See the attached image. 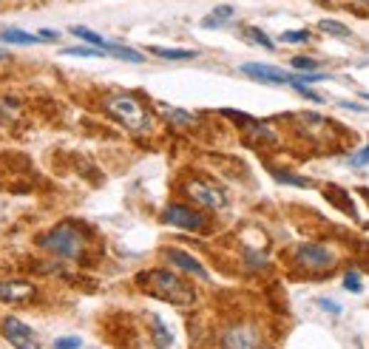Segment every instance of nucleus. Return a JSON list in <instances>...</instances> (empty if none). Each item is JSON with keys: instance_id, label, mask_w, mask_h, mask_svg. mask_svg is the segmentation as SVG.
<instances>
[{"instance_id": "nucleus-1", "label": "nucleus", "mask_w": 369, "mask_h": 349, "mask_svg": "<svg viewBox=\"0 0 369 349\" xmlns=\"http://www.w3.org/2000/svg\"><path fill=\"white\" fill-rule=\"evenodd\" d=\"M137 284L145 293H151L154 299H162V301H168L174 307H190L196 301L193 287L184 281L182 276H177L171 270H145V273L137 276Z\"/></svg>"}, {"instance_id": "nucleus-2", "label": "nucleus", "mask_w": 369, "mask_h": 349, "mask_svg": "<svg viewBox=\"0 0 369 349\" xmlns=\"http://www.w3.org/2000/svg\"><path fill=\"white\" fill-rule=\"evenodd\" d=\"M105 111L114 117V119H120L128 131H134V134H148L151 128H154V119H151V114L145 111V105L137 100V97H131V94H108L105 97Z\"/></svg>"}, {"instance_id": "nucleus-3", "label": "nucleus", "mask_w": 369, "mask_h": 349, "mask_svg": "<svg viewBox=\"0 0 369 349\" xmlns=\"http://www.w3.org/2000/svg\"><path fill=\"white\" fill-rule=\"evenodd\" d=\"M37 245H40L43 250H48L51 256H57V259H80L83 250H85V236L80 233L77 225L60 222V225H54L48 233H43V236L37 239Z\"/></svg>"}, {"instance_id": "nucleus-4", "label": "nucleus", "mask_w": 369, "mask_h": 349, "mask_svg": "<svg viewBox=\"0 0 369 349\" xmlns=\"http://www.w3.org/2000/svg\"><path fill=\"white\" fill-rule=\"evenodd\" d=\"M184 190H187V196H190L196 205H202V208H207V210H222V208L227 205L224 190H222V188H216L213 182L190 179V182L184 185Z\"/></svg>"}, {"instance_id": "nucleus-5", "label": "nucleus", "mask_w": 369, "mask_h": 349, "mask_svg": "<svg viewBox=\"0 0 369 349\" xmlns=\"http://www.w3.org/2000/svg\"><path fill=\"white\" fill-rule=\"evenodd\" d=\"M241 74L256 77V80H261V82H273V85L307 82V74H290V71H284V68H276V65H261V63H244V65H241Z\"/></svg>"}, {"instance_id": "nucleus-6", "label": "nucleus", "mask_w": 369, "mask_h": 349, "mask_svg": "<svg viewBox=\"0 0 369 349\" xmlns=\"http://www.w3.org/2000/svg\"><path fill=\"white\" fill-rule=\"evenodd\" d=\"M3 338L11 344V347L17 349H34L37 347V335H34V330L28 327V324H23L20 318H14V316H9V318H3Z\"/></svg>"}, {"instance_id": "nucleus-7", "label": "nucleus", "mask_w": 369, "mask_h": 349, "mask_svg": "<svg viewBox=\"0 0 369 349\" xmlns=\"http://www.w3.org/2000/svg\"><path fill=\"white\" fill-rule=\"evenodd\" d=\"M296 262L301 264V267H307V270H327V267H333V253L327 250V247H321V245H301L298 250H296Z\"/></svg>"}, {"instance_id": "nucleus-8", "label": "nucleus", "mask_w": 369, "mask_h": 349, "mask_svg": "<svg viewBox=\"0 0 369 349\" xmlns=\"http://www.w3.org/2000/svg\"><path fill=\"white\" fill-rule=\"evenodd\" d=\"M37 296V287L31 281H20V279H0V301L6 304H26Z\"/></svg>"}, {"instance_id": "nucleus-9", "label": "nucleus", "mask_w": 369, "mask_h": 349, "mask_svg": "<svg viewBox=\"0 0 369 349\" xmlns=\"http://www.w3.org/2000/svg\"><path fill=\"white\" fill-rule=\"evenodd\" d=\"M162 219L168 225H174V227H182V230H202L204 227L202 213H196V210H190L184 205H168L165 213H162Z\"/></svg>"}, {"instance_id": "nucleus-10", "label": "nucleus", "mask_w": 369, "mask_h": 349, "mask_svg": "<svg viewBox=\"0 0 369 349\" xmlns=\"http://www.w3.org/2000/svg\"><path fill=\"white\" fill-rule=\"evenodd\" d=\"M222 344L224 347H241V349H253L261 344V335L256 333V327H233L222 335Z\"/></svg>"}, {"instance_id": "nucleus-11", "label": "nucleus", "mask_w": 369, "mask_h": 349, "mask_svg": "<svg viewBox=\"0 0 369 349\" xmlns=\"http://www.w3.org/2000/svg\"><path fill=\"white\" fill-rule=\"evenodd\" d=\"M165 259L168 262H174L180 270H184V273H193L196 279H202V281H207L210 276H207V270L202 267V262L199 259H193L190 253H184V250H177V247H171V250H165Z\"/></svg>"}, {"instance_id": "nucleus-12", "label": "nucleus", "mask_w": 369, "mask_h": 349, "mask_svg": "<svg viewBox=\"0 0 369 349\" xmlns=\"http://www.w3.org/2000/svg\"><path fill=\"white\" fill-rule=\"evenodd\" d=\"M0 40L9 43V45H34V43H43L40 34H28L23 28H3L0 31Z\"/></svg>"}, {"instance_id": "nucleus-13", "label": "nucleus", "mask_w": 369, "mask_h": 349, "mask_svg": "<svg viewBox=\"0 0 369 349\" xmlns=\"http://www.w3.org/2000/svg\"><path fill=\"white\" fill-rule=\"evenodd\" d=\"M233 6H216L204 20H202V28H219V26H227L233 20Z\"/></svg>"}, {"instance_id": "nucleus-14", "label": "nucleus", "mask_w": 369, "mask_h": 349, "mask_svg": "<svg viewBox=\"0 0 369 349\" xmlns=\"http://www.w3.org/2000/svg\"><path fill=\"white\" fill-rule=\"evenodd\" d=\"M148 51L157 54V57H162V60H193V57H196L193 48H162V45H151Z\"/></svg>"}, {"instance_id": "nucleus-15", "label": "nucleus", "mask_w": 369, "mask_h": 349, "mask_svg": "<svg viewBox=\"0 0 369 349\" xmlns=\"http://www.w3.org/2000/svg\"><path fill=\"white\" fill-rule=\"evenodd\" d=\"M71 34L74 37H80V40H85L88 45H97V48H105L108 51V40L105 37H100V34H94L91 28H85V26H71Z\"/></svg>"}, {"instance_id": "nucleus-16", "label": "nucleus", "mask_w": 369, "mask_h": 349, "mask_svg": "<svg viewBox=\"0 0 369 349\" xmlns=\"http://www.w3.org/2000/svg\"><path fill=\"white\" fill-rule=\"evenodd\" d=\"M327 202L330 205H338L344 213H350V216H355V205L347 199V193L341 190V188H327Z\"/></svg>"}, {"instance_id": "nucleus-17", "label": "nucleus", "mask_w": 369, "mask_h": 349, "mask_svg": "<svg viewBox=\"0 0 369 349\" xmlns=\"http://www.w3.org/2000/svg\"><path fill=\"white\" fill-rule=\"evenodd\" d=\"M162 111H165V117H168L177 128H193V125H196V117L187 114V111H182V108H168V105H165Z\"/></svg>"}, {"instance_id": "nucleus-18", "label": "nucleus", "mask_w": 369, "mask_h": 349, "mask_svg": "<svg viewBox=\"0 0 369 349\" xmlns=\"http://www.w3.org/2000/svg\"><path fill=\"white\" fill-rule=\"evenodd\" d=\"M108 54L111 57H120V60H128V63H145V57L128 45H120V43H108Z\"/></svg>"}, {"instance_id": "nucleus-19", "label": "nucleus", "mask_w": 369, "mask_h": 349, "mask_svg": "<svg viewBox=\"0 0 369 349\" xmlns=\"http://www.w3.org/2000/svg\"><path fill=\"white\" fill-rule=\"evenodd\" d=\"M151 324H154V341H157V347H171V344H174V335H171V330L162 324V318H160V316H151Z\"/></svg>"}, {"instance_id": "nucleus-20", "label": "nucleus", "mask_w": 369, "mask_h": 349, "mask_svg": "<svg viewBox=\"0 0 369 349\" xmlns=\"http://www.w3.org/2000/svg\"><path fill=\"white\" fill-rule=\"evenodd\" d=\"M318 28L327 31V34H336V37H341V40H350V37H353L350 26H344V23H338V20H321Z\"/></svg>"}, {"instance_id": "nucleus-21", "label": "nucleus", "mask_w": 369, "mask_h": 349, "mask_svg": "<svg viewBox=\"0 0 369 349\" xmlns=\"http://www.w3.org/2000/svg\"><path fill=\"white\" fill-rule=\"evenodd\" d=\"M244 34H247V37H250L256 45H264L267 51H273V48H276V43H273V40H270V37H267L261 28H256V26H247V28H244Z\"/></svg>"}, {"instance_id": "nucleus-22", "label": "nucleus", "mask_w": 369, "mask_h": 349, "mask_svg": "<svg viewBox=\"0 0 369 349\" xmlns=\"http://www.w3.org/2000/svg\"><path fill=\"white\" fill-rule=\"evenodd\" d=\"M63 54H68V57H103V54H108L105 48H97V45H74V48H66Z\"/></svg>"}, {"instance_id": "nucleus-23", "label": "nucleus", "mask_w": 369, "mask_h": 349, "mask_svg": "<svg viewBox=\"0 0 369 349\" xmlns=\"http://www.w3.org/2000/svg\"><path fill=\"white\" fill-rule=\"evenodd\" d=\"M279 182H287V185H298V188H313V179H301V176H293V173H284V171H276L273 173Z\"/></svg>"}, {"instance_id": "nucleus-24", "label": "nucleus", "mask_w": 369, "mask_h": 349, "mask_svg": "<svg viewBox=\"0 0 369 349\" xmlns=\"http://www.w3.org/2000/svg\"><path fill=\"white\" fill-rule=\"evenodd\" d=\"M281 40H284V43H293V45H296V43H307V40H310V31H307V28H293V31H284Z\"/></svg>"}, {"instance_id": "nucleus-25", "label": "nucleus", "mask_w": 369, "mask_h": 349, "mask_svg": "<svg viewBox=\"0 0 369 349\" xmlns=\"http://www.w3.org/2000/svg\"><path fill=\"white\" fill-rule=\"evenodd\" d=\"M293 68H296V71L310 74V71H316V68H318V60H313V57H293Z\"/></svg>"}, {"instance_id": "nucleus-26", "label": "nucleus", "mask_w": 369, "mask_h": 349, "mask_svg": "<svg viewBox=\"0 0 369 349\" xmlns=\"http://www.w3.org/2000/svg\"><path fill=\"white\" fill-rule=\"evenodd\" d=\"M344 287H347L350 293H364V281H361V276H355V273H347V276H344Z\"/></svg>"}, {"instance_id": "nucleus-27", "label": "nucleus", "mask_w": 369, "mask_h": 349, "mask_svg": "<svg viewBox=\"0 0 369 349\" xmlns=\"http://www.w3.org/2000/svg\"><path fill=\"white\" fill-rule=\"evenodd\" d=\"M293 88H296V91H298L301 97H307V100H313V102H324V97H321V94H316L313 88H307L304 82H293Z\"/></svg>"}, {"instance_id": "nucleus-28", "label": "nucleus", "mask_w": 369, "mask_h": 349, "mask_svg": "<svg viewBox=\"0 0 369 349\" xmlns=\"http://www.w3.org/2000/svg\"><path fill=\"white\" fill-rule=\"evenodd\" d=\"M244 259H247V264L253 267V270H261V267H267V256H259V253H244Z\"/></svg>"}, {"instance_id": "nucleus-29", "label": "nucleus", "mask_w": 369, "mask_h": 349, "mask_svg": "<svg viewBox=\"0 0 369 349\" xmlns=\"http://www.w3.org/2000/svg\"><path fill=\"white\" fill-rule=\"evenodd\" d=\"M54 347L57 349H74V347H83V341H80L77 335H68V338H57V341H54Z\"/></svg>"}, {"instance_id": "nucleus-30", "label": "nucleus", "mask_w": 369, "mask_h": 349, "mask_svg": "<svg viewBox=\"0 0 369 349\" xmlns=\"http://www.w3.org/2000/svg\"><path fill=\"white\" fill-rule=\"evenodd\" d=\"M347 162H350V165H358V168H361V165H367L369 162V142H367V148H361V151H358L355 156H350Z\"/></svg>"}, {"instance_id": "nucleus-31", "label": "nucleus", "mask_w": 369, "mask_h": 349, "mask_svg": "<svg viewBox=\"0 0 369 349\" xmlns=\"http://www.w3.org/2000/svg\"><path fill=\"white\" fill-rule=\"evenodd\" d=\"M318 304H321L327 313H333V316H338V313H341V304H336V301H327V299H321Z\"/></svg>"}, {"instance_id": "nucleus-32", "label": "nucleus", "mask_w": 369, "mask_h": 349, "mask_svg": "<svg viewBox=\"0 0 369 349\" xmlns=\"http://www.w3.org/2000/svg\"><path fill=\"white\" fill-rule=\"evenodd\" d=\"M40 37H43V43H54L60 34H57V31H51V28H43V31H40Z\"/></svg>"}, {"instance_id": "nucleus-33", "label": "nucleus", "mask_w": 369, "mask_h": 349, "mask_svg": "<svg viewBox=\"0 0 369 349\" xmlns=\"http://www.w3.org/2000/svg\"><path fill=\"white\" fill-rule=\"evenodd\" d=\"M364 100H369V94H364Z\"/></svg>"}]
</instances>
